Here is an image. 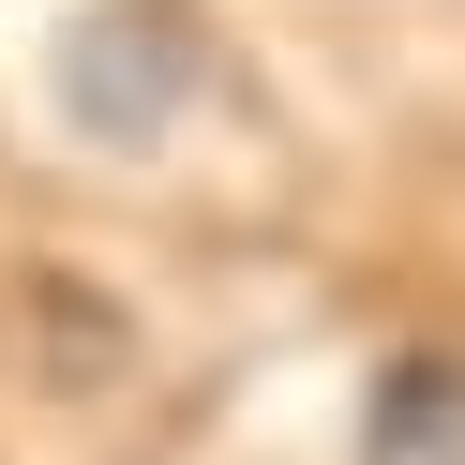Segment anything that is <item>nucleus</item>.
<instances>
[{"label":"nucleus","mask_w":465,"mask_h":465,"mask_svg":"<svg viewBox=\"0 0 465 465\" xmlns=\"http://www.w3.org/2000/svg\"><path fill=\"white\" fill-rule=\"evenodd\" d=\"M361 465H465V361H391L361 405Z\"/></svg>","instance_id":"nucleus-1"}]
</instances>
